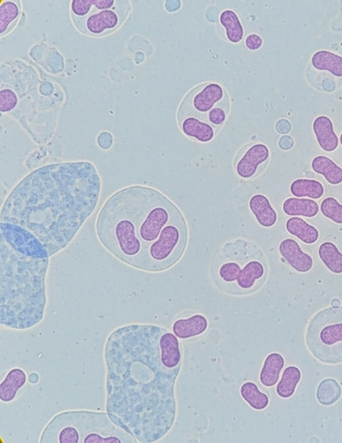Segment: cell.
Wrapping results in <instances>:
<instances>
[{
	"label": "cell",
	"instance_id": "6da1fadb",
	"mask_svg": "<svg viewBox=\"0 0 342 443\" xmlns=\"http://www.w3.org/2000/svg\"><path fill=\"white\" fill-rule=\"evenodd\" d=\"M106 413L138 442L163 439L175 423V384L182 367L179 341L166 328L130 324L105 347Z\"/></svg>",
	"mask_w": 342,
	"mask_h": 443
},
{
	"label": "cell",
	"instance_id": "7a4b0ae2",
	"mask_svg": "<svg viewBox=\"0 0 342 443\" xmlns=\"http://www.w3.org/2000/svg\"><path fill=\"white\" fill-rule=\"evenodd\" d=\"M100 192L101 179L94 164L75 161L43 166L13 189L0 223L25 230L51 258L75 239L97 209Z\"/></svg>",
	"mask_w": 342,
	"mask_h": 443
},
{
	"label": "cell",
	"instance_id": "3957f363",
	"mask_svg": "<svg viewBox=\"0 0 342 443\" xmlns=\"http://www.w3.org/2000/svg\"><path fill=\"white\" fill-rule=\"evenodd\" d=\"M95 228L101 244L111 255L146 272L173 266L188 242L187 220L179 208L147 186H130L109 196Z\"/></svg>",
	"mask_w": 342,
	"mask_h": 443
},
{
	"label": "cell",
	"instance_id": "277c9868",
	"mask_svg": "<svg viewBox=\"0 0 342 443\" xmlns=\"http://www.w3.org/2000/svg\"><path fill=\"white\" fill-rule=\"evenodd\" d=\"M49 259L19 251L0 237V324L27 330L42 321Z\"/></svg>",
	"mask_w": 342,
	"mask_h": 443
},
{
	"label": "cell",
	"instance_id": "5b68a950",
	"mask_svg": "<svg viewBox=\"0 0 342 443\" xmlns=\"http://www.w3.org/2000/svg\"><path fill=\"white\" fill-rule=\"evenodd\" d=\"M212 278L223 292L249 295L262 286L267 277V262L253 243L238 240L226 243L215 256Z\"/></svg>",
	"mask_w": 342,
	"mask_h": 443
},
{
	"label": "cell",
	"instance_id": "8992f818",
	"mask_svg": "<svg viewBox=\"0 0 342 443\" xmlns=\"http://www.w3.org/2000/svg\"><path fill=\"white\" fill-rule=\"evenodd\" d=\"M40 443H136L108 413L73 410L54 415L41 434Z\"/></svg>",
	"mask_w": 342,
	"mask_h": 443
},
{
	"label": "cell",
	"instance_id": "52a82bcc",
	"mask_svg": "<svg viewBox=\"0 0 342 443\" xmlns=\"http://www.w3.org/2000/svg\"><path fill=\"white\" fill-rule=\"evenodd\" d=\"M309 351L324 365L342 363V307L319 311L309 322L305 336Z\"/></svg>",
	"mask_w": 342,
	"mask_h": 443
},
{
	"label": "cell",
	"instance_id": "ba28073f",
	"mask_svg": "<svg viewBox=\"0 0 342 443\" xmlns=\"http://www.w3.org/2000/svg\"><path fill=\"white\" fill-rule=\"evenodd\" d=\"M131 10L130 2L94 0L92 12L84 18H73V23L82 34L103 37L116 31L126 23Z\"/></svg>",
	"mask_w": 342,
	"mask_h": 443
},
{
	"label": "cell",
	"instance_id": "9c48e42d",
	"mask_svg": "<svg viewBox=\"0 0 342 443\" xmlns=\"http://www.w3.org/2000/svg\"><path fill=\"white\" fill-rule=\"evenodd\" d=\"M226 102L231 101L223 86L215 82H205L188 93L178 109L177 119L193 117L207 123L210 112Z\"/></svg>",
	"mask_w": 342,
	"mask_h": 443
},
{
	"label": "cell",
	"instance_id": "30bf717a",
	"mask_svg": "<svg viewBox=\"0 0 342 443\" xmlns=\"http://www.w3.org/2000/svg\"><path fill=\"white\" fill-rule=\"evenodd\" d=\"M269 158L270 151L267 145H248L238 154L235 160V170L242 179H253L264 171Z\"/></svg>",
	"mask_w": 342,
	"mask_h": 443
},
{
	"label": "cell",
	"instance_id": "8fae6325",
	"mask_svg": "<svg viewBox=\"0 0 342 443\" xmlns=\"http://www.w3.org/2000/svg\"><path fill=\"white\" fill-rule=\"evenodd\" d=\"M280 253L293 269L300 273H307L313 268L314 261L310 255L303 252L299 243L292 239L281 242Z\"/></svg>",
	"mask_w": 342,
	"mask_h": 443
},
{
	"label": "cell",
	"instance_id": "7c38bea8",
	"mask_svg": "<svg viewBox=\"0 0 342 443\" xmlns=\"http://www.w3.org/2000/svg\"><path fill=\"white\" fill-rule=\"evenodd\" d=\"M181 131L188 138L207 143L212 141L219 133L212 125L202 122L193 117H182L177 119Z\"/></svg>",
	"mask_w": 342,
	"mask_h": 443
},
{
	"label": "cell",
	"instance_id": "4fadbf2b",
	"mask_svg": "<svg viewBox=\"0 0 342 443\" xmlns=\"http://www.w3.org/2000/svg\"><path fill=\"white\" fill-rule=\"evenodd\" d=\"M209 327V321L202 314H194L188 319H180L172 325L173 333L181 340H190L202 335Z\"/></svg>",
	"mask_w": 342,
	"mask_h": 443
},
{
	"label": "cell",
	"instance_id": "5bb4252c",
	"mask_svg": "<svg viewBox=\"0 0 342 443\" xmlns=\"http://www.w3.org/2000/svg\"><path fill=\"white\" fill-rule=\"evenodd\" d=\"M313 130L319 146L325 152L335 151L338 146V138L336 136L332 120L325 116H319L314 119Z\"/></svg>",
	"mask_w": 342,
	"mask_h": 443
},
{
	"label": "cell",
	"instance_id": "9a60e30c",
	"mask_svg": "<svg viewBox=\"0 0 342 443\" xmlns=\"http://www.w3.org/2000/svg\"><path fill=\"white\" fill-rule=\"evenodd\" d=\"M249 208L255 215L259 225L270 228L275 225L278 215L274 208L271 206L269 199L264 195H255L249 201Z\"/></svg>",
	"mask_w": 342,
	"mask_h": 443
},
{
	"label": "cell",
	"instance_id": "2e32d148",
	"mask_svg": "<svg viewBox=\"0 0 342 443\" xmlns=\"http://www.w3.org/2000/svg\"><path fill=\"white\" fill-rule=\"evenodd\" d=\"M27 384L25 371L20 368L12 369L0 384V399L4 403H11L18 396L19 391Z\"/></svg>",
	"mask_w": 342,
	"mask_h": 443
},
{
	"label": "cell",
	"instance_id": "e0dca14e",
	"mask_svg": "<svg viewBox=\"0 0 342 443\" xmlns=\"http://www.w3.org/2000/svg\"><path fill=\"white\" fill-rule=\"evenodd\" d=\"M286 365L284 358L279 353H272L265 358L259 374V381L265 387H273L280 379L281 372Z\"/></svg>",
	"mask_w": 342,
	"mask_h": 443
},
{
	"label": "cell",
	"instance_id": "ac0fdd59",
	"mask_svg": "<svg viewBox=\"0 0 342 443\" xmlns=\"http://www.w3.org/2000/svg\"><path fill=\"white\" fill-rule=\"evenodd\" d=\"M286 230L292 236L297 237L305 244H314L319 237V231L316 227L310 225L300 218H289L286 223Z\"/></svg>",
	"mask_w": 342,
	"mask_h": 443
},
{
	"label": "cell",
	"instance_id": "d6986e66",
	"mask_svg": "<svg viewBox=\"0 0 342 443\" xmlns=\"http://www.w3.org/2000/svg\"><path fill=\"white\" fill-rule=\"evenodd\" d=\"M283 209L287 215L292 217L314 218L319 207L314 199L291 198L283 202Z\"/></svg>",
	"mask_w": 342,
	"mask_h": 443
},
{
	"label": "cell",
	"instance_id": "ffe728a7",
	"mask_svg": "<svg viewBox=\"0 0 342 443\" xmlns=\"http://www.w3.org/2000/svg\"><path fill=\"white\" fill-rule=\"evenodd\" d=\"M312 65L314 69L327 71L336 76L342 78V57L328 51H319L312 57Z\"/></svg>",
	"mask_w": 342,
	"mask_h": 443
},
{
	"label": "cell",
	"instance_id": "44dd1931",
	"mask_svg": "<svg viewBox=\"0 0 342 443\" xmlns=\"http://www.w3.org/2000/svg\"><path fill=\"white\" fill-rule=\"evenodd\" d=\"M21 15L20 1H2L0 5V35L9 34Z\"/></svg>",
	"mask_w": 342,
	"mask_h": 443
},
{
	"label": "cell",
	"instance_id": "7402d4cb",
	"mask_svg": "<svg viewBox=\"0 0 342 443\" xmlns=\"http://www.w3.org/2000/svg\"><path fill=\"white\" fill-rule=\"evenodd\" d=\"M312 169L317 174L322 175L330 184L338 185L342 182V169L329 158L324 155L314 158Z\"/></svg>",
	"mask_w": 342,
	"mask_h": 443
},
{
	"label": "cell",
	"instance_id": "603a6c76",
	"mask_svg": "<svg viewBox=\"0 0 342 443\" xmlns=\"http://www.w3.org/2000/svg\"><path fill=\"white\" fill-rule=\"evenodd\" d=\"M292 195L295 198L319 199L324 195V187L321 182L314 179H300L295 180L290 187Z\"/></svg>",
	"mask_w": 342,
	"mask_h": 443
},
{
	"label": "cell",
	"instance_id": "cb8c5ba5",
	"mask_svg": "<svg viewBox=\"0 0 342 443\" xmlns=\"http://www.w3.org/2000/svg\"><path fill=\"white\" fill-rule=\"evenodd\" d=\"M302 379V372L297 366H288L283 371V377L277 385V394L281 398H290L295 392Z\"/></svg>",
	"mask_w": 342,
	"mask_h": 443
},
{
	"label": "cell",
	"instance_id": "d4e9b609",
	"mask_svg": "<svg viewBox=\"0 0 342 443\" xmlns=\"http://www.w3.org/2000/svg\"><path fill=\"white\" fill-rule=\"evenodd\" d=\"M240 395L251 408L262 411L269 406V396L262 393L254 382H248L240 387Z\"/></svg>",
	"mask_w": 342,
	"mask_h": 443
},
{
	"label": "cell",
	"instance_id": "484cf974",
	"mask_svg": "<svg viewBox=\"0 0 342 443\" xmlns=\"http://www.w3.org/2000/svg\"><path fill=\"white\" fill-rule=\"evenodd\" d=\"M220 23L226 29L227 40L232 43L242 41L245 32L236 13L231 10L224 11L220 16Z\"/></svg>",
	"mask_w": 342,
	"mask_h": 443
},
{
	"label": "cell",
	"instance_id": "4316f807",
	"mask_svg": "<svg viewBox=\"0 0 342 443\" xmlns=\"http://www.w3.org/2000/svg\"><path fill=\"white\" fill-rule=\"evenodd\" d=\"M319 256L331 272L342 273V253L334 243H322L319 248Z\"/></svg>",
	"mask_w": 342,
	"mask_h": 443
},
{
	"label": "cell",
	"instance_id": "83f0119b",
	"mask_svg": "<svg viewBox=\"0 0 342 443\" xmlns=\"http://www.w3.org/2000/svg\"><path fill=\"white\" fill-rule=\"evenodd\" d=\"M341 386L338 382L333 379H324L317 387V401L322 406H332L341 398Z\"/></svg>",
	"mask_w": 342,
	"mask_h": 443
},
{
	"label": "cell",
	"instance_id": "f1b7e54d",
	"mask_svg": "<svg viewBox=\"0 0 342 443\" xmlns=\"http://www.w3.org/2000/svg\"><path fill=\"white\" fill-rule=\"evenodd\" d=\"M321 211L325 218L333 223L342 224V205L335 198L325 199L321 204Z\"/></svg>",
	"mask_w": 342,
	"mask_h": 443
},
{
	"label": "cell",
	"instance_id": "f546056e",
	"mask_svg": "<svg viewBox=\"0 0 342 443\" xmlns=\"http://www.w3.org/2000/svg\"><path fill=\"white\" fill-rule=\"evenodd\" d=\"M18 95L10 88L1 87L0 92V110L2 113L10 114L18 105Z\"/></svg>",
	"mask_w": 342,
	"mask_h": 443
},
{
	"label": "cell",
	"instance_id": "4dcf8cb0",
	"mask_svg": "<svg viewBox=\"0 0 342 443\" xmlns=\"http://www.w3.org/2000/svg\"><path fill=\"white\" fill-rule=\"evenodd\" d=\"M245 45L246 47L251 51H256L258 49L262 47V38L259 37L258 35H250L246 37L245 40Z\"/></svg>",
	"mask_w": 342,
	"mask_h": 443
},
{
	"label": "cell",
	"instance_id": "1f68e13d",
	"mask_svg": "<svg viewBox=\"0 0 342 443\" xmlns=\"http://www.w3.org/2000/svg\"><path fill=\"white\" fill-rule=\"evenodd\" d=\"M339 141H341V143L342 145V134H341V138H339Z\"/></svg>",
	"mask_w": 342,
	"mask_h": 443
}]
</instances>
